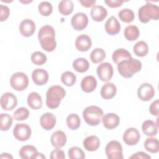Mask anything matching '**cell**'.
<instances>
[{
  "label": "cell",
  "instance_id": "obj_31",
  "mask_svg": "<svg viewBox=\"0 0 159 159\" xmlns=\"http://www.w3.org/2000/svg\"><path fill=\"white\" fill-rule=\"evenodd\" d=\"M73 2L70 0L61 1L58 4V11L64 16L70 15L73 12Z\"/></svg>",
  "mask_w": 159,
  "mask_h": 159
},
{
  "label": "cell",
  "instance_id": "obj_45",
  "mask_svg": "<svg viewBox=\"0 0 159 159\" xmlns=\"http://www.w3.org/2000/svg\"><path fill=\"white\" fill-rule=\"evenodd\" d=\"M158 106H159L158 99L155 100L150 104V107H149V111H150V112L151 113V114H152L153 116H158V113H159Z\"/></svg>",
  "mask_w": 159,
  "mask_h": 159
},
{
  "label": "cell",
  "instance_id": "obj_6",
  "mask_svg": "<svg viewBox=\"0 0 159 159\" xmlns=\"http://www.w3.org/2000/svg\"><path fill=\"white\" fill-rule=\"evenodd\" d=\"M10 84L15 90L22 91L29 85L28 77L22 72H16L11 76Z\"/></svg>",
  "mask_w": 159,
  "mask_h": 159
},
{
  "label": "cell",
  "instance_id": "obj_14",
  "mask_svg": "<svg viewBox=\"0 0 159 159\" xmlns=\"http://www.w3.org/2000/svg\"><path fill=\"white\" fill-rule=\"evenodd\" d=\"M19 32L20 34L25 37H29L32 36L35 31V24L33 20L29 19L23 20L19 25Z\"/></svg>",
  "mask_w": 159,
  "mask_h": 159
},
{
  "label": "cell",
  "instance_id": "obj_32",
  "mask_svg": "<svg viewBox=\"0 0 159 159\" xmlns=\"http://www.w3.org/2000/svg\"><path fill=\"white\" fill-rule=\"evenodd\" d=\"M133 50L135 55L137 57H143L147 55L148 52V47L145 42L139 41L134 45Z\"/></svg>",
  "mask_w": 159,
  "mask_h": 159
},
{
  "label": "cell",
  "instance_id": "obj_49",
  "mask_svg": "<svg viewBox=\"0 0 159 159\" xmlns=\"http://www.w3.org/2000/svg\"><path fill=\"white\" fill-rule=\"evenodd\" d=\"M0 158H11L12 159L13 157L9 153H1V156H0Z\"/></svg>",
  "mask_w": 159,
  "mask_h": 159
},
{
  "label": "cell",
  "instance_id": "obj_16",
  "mask_svg": "<svg viewBox=\"0 0 159 159\" xmlns=\"http://www.w3.org/2000/svg\"><path fill=\"white\" fill-rule=\"evenodd\" d=\"M103 125L109 130L117 127L120 122V118L115 113H108L104 115L102 119Z\"/></svg>",
  "mask_w": 159,
  "mask_h": 159
},
{
  "label": "cell",
  "instance_id": "obj_8",
  "mask_svg": "<svg viewBox=\"0 0 159 159\" xmlns=\"http://www.w3.org/2000/svg\"><path fill=\"white\" fill-rule=\"evenodd\" d=\"M31 134V129L26 124L18 123L14 127L13 135L17 140L26 141L30 139Z\"/></svg>",
  "mask_w": 159,
  "mask_h": 159
},
{
  "label": "cell",
  "instance_id": "obj_15",
  "mask_svg": "<svg viewBox=\"0 0 159 159\" xmlns=\"http://www.w3.org/2000/svg\"><path fill=\"white\" fill-rule=\"evenodd\" d=\"M32 79L35 84L38 86L43 85L48 80V72L43 69L37 68L32 71Z\"/></svg>",
  "mask_w": 159,
  "mask_h": 159
},
{
  "label": "cell",
  "instance_id": "obj_4",
  "mask_svg": "<svg viewBox=\"0 0 159 159\" xmlns=\"http://www.w3.org/2000/svg\"><path fill=\"white\" fill-rule=\"evenodd\" d=\"M139 19L142 23H147L151 19L158 20L159 19V7L150 2L140 7L138 11Z\"/></svg>",
  "mask_w": 159,
  "mask_h": 159
},
{
  "label": "cell",
  "instance_id": "obj_23",
  "mask_svg": "<svg viewBox=\"0 0 159 159\" xmlns=\"http://www.w3.org/2000/svg\"><path fill=\"white\" fill-rule=\"evenodd\" d=\"M83 144L87 151L94 152L99 147L100 140L96 135H90L84 139Z\"/></svg>",
  "mask_w": 159,
  "mask_h": 159
},
{
  "label": "cell",
  "instance_id": "obj_26",
  "mask_svg": "<svg viewBox=\"0 0 159 159\" xmlns=\"http://www.w3.org/2000/svg\"><path fill=\"white\" fill-rule=\"evenodd\" d=\"M142 132L147 136H154L158 132V125L152 120H146L142 123Z\"/></svg>",
  "mask_w": 159,
  "mask_h": 159
},
{
  "label": "cell",
  "instance_id": "obj_43",
  "mask_svg": "<svg viewBox=\"0 0 159 159\" xmlns=\"http://www.w3.org/2000/svg\"><path fill=\"white\" fill-rule=\"evenodd\" d=\"M0 12H1V17H0V21L2 22L8 18L10 13L9 9L7 6H4L1 4L0 5Z\"/></svg>",
  "mask_w": 159,
  "mask_h": 159
},
{
  "label": "cell",
  "instance_id": "obj_11",
  "mask_svg": "<svg viewBox=\"0 0 159 159\" xmlns=\"http://www.w3.org/2000/svg\"><path fill=\"white\" fill-rule=\"evenodd\" d=\"M17 104L16 96L12 93L7 92L1 97V106L5 111H11L15 108Z\"/></svg>",
  "mask_w": 159,
  "mask_h": 159
},
{
  "label": "cell",
  "instance_id": "obj_38",
  "mask_svg": "<svg viewBox=\"0 0 159 159\" xmlns=\"http://www.w3.org/2000/svg\"><path fill=\"white\" fill-rule=\"evenodd\" d=\"M118 16L119 19L124 22L130 23L132 22L135 18V15L132 10L130 9H123L119 12Z\"/></svg>",
  "mask_w": 159,
  "mask_h": 159
},
{
  "label": "cell",
  "instance_id": "obj_24",
  "mask_svg": "<svg viewBox=\"0 0 159 159\" xmlns=\"http://www.w3.org/2000/svg\"><path fill=\"white\" fill-rule=\"evenodd\" d=\"M107 15V10L102 6H94L91 10V18L96 22L102 21Z\"/></svg>",
  "mask_w": 159,
  "mask_h": 159
},
{
  "label": "cell",
  "instance_id": "obj_12",
  "mask_svg": "<svg viewBox=\"0 0 159 159\" xmlns=\"http://www.w3.org/2000/svg\"><path fill=\"white\" fill-rule=\"evenodd\" d=\"M71 24L75 30H82L87 27L88 24V18L86 14L78 12L72 17Z\"/></svg>",
  "mask_w": 159,
  "mask_h": 159
},
{
  "label": "cell",
  "instance_id": "obj_7",
  "mask_svg": "<svg viewBox=\"0 0 159 159\" xmlns=\"http://www.w3.org/2000/svg\"><path fill=\"white\" fill-rule=\"evenodd\" d=\"M105 153L108 159L124 158L122 145L117 140H111L107 143L105 148Z\"/></svg>",
  "mask_w": 159,
  "mask_h": 159
},
{
  "label": "cell",
  "instance_id": "obj_37",
  "mask_svg": "<svg viewBox=\"0 0 159 159\" xmlns=\"http://www.w3.org/2000/svg\"><path fill=\"white\" fill-rule=\"evenodd\" d=\"M12 117L7 114L2 113L0 115V129L2 131H6L10 129L12 124Z\"/></svg>",
  "mask_w": 159,
  "mask_h": 159
},
{
  "label": "cell",
  "instance_id": "obj_20",
  "mask_svg": "<svg viewBox=\"0 0 159 159\" xmlns=\"http://www.w3.org/2000/svg\"><path fill=\"white\" fill-rule=\"evenodd\" d=\"M105 30L111 35H114L119 33L120 24L116 17L111 16L107 19L105 23Z\"/></svg>",
  "mask_w": 159,
  "mask_h": 159
},
{
  "label": "cell",
  "instance_id": "obj_30",
  "mask_svg": "<svg viewBox=\"0 0 159 159\" xmlns=\"http://www.w3.org/2000/svg\"><path fill=\"white\" fill-rule=\"evenodd\" d=\"M73 68L78 73H84L89 68V63L84 58H78L73 62Z\"/></svg>",
  "mask_w": 159,
  "mask_h": 159
},
{
  "label": "cell",
  "instance_id": "obj_46",
  "mask_svg": "<svg viewBox=\"0 0 159 159\" xmlns=\"http://www.w3.org/2000/svg\"><path fill=\"white\" fill-rule=\"evenodd\" d=\"M105 3L111 8H116L120 7L124 2L122 0H106Z\"/></svg>",
  "mask_w": 159,
  "mask_h": 159
},
{
  "label": "cell",
  "instance_id": "obj_17",
  "mask_svg": "<svg viewBox=\"0 0 159 159\" xmlns=\"http://www.w3.org/2000/svg\"><path fill=\"white\" fill-rule=\"evenodd\" d=\"M50 142L53 147L60 149L66 143V134L62 130H57L52 135Z\"/></svg>",
  "mask_w": 159,
  "mask_h": 159
},
{
  "label": "cell",
  "instance_id": "obj_3",
  "mask_svg": "<svg viewBox=\"0 0 159 159\" xmlns=\"http://www.w3.org/2000/svg\"><path fill=\"white\" fill-rule=\"evenodd\" d=\"M66 91L63 87L59 85H54L49 88L46 93L47 106L52 109L57 108L65 96Z\"/></svg>",
  "mask_w": 159,
  "mask_h": 159
},
{
  "label": "cell",
  "instance_id": "obj_29",
  "mask_svg": "<svg viewBox=\"0 0 159 159\" xmlns=\"http://www.w3.org/2000/svg\"><path fill=\"white\" fill-rule=\"evenodd\" d=\"M124 36L129 41H134L137 40L140 35L139 28L134 25H129L124 29Z\"/></svg>",
  "mask_w": 159,
  "mask_h": 159
},
{
  "label": "cell",
  "instance_id": "obj_22",
  "mask_svg": "<svg viewBox=\"0 0 159 159\" xmlns=\"http://www.w3.org/2000/svg\"><path fill=\"white\" fill-rule=\"evenodd\" d=\"M117 92V88L114 84L112 83H106L104 84L100 91L101 97L104 99H110L113 98Z\"/></svg>",
  "mask_w": 159,
  "mask_h": 159
},
{
  "label": "cell",
  "instance_id": "obj_44",
  "mask_svg": "<svg viewBox=\"0 0 159 159\" xmlns=\"http://www.w3.org/2000/svg\"><path fill=\"white\" fill-rule=\"evenodd\" d=\"M65 158V155L64 152L58 148L53 150L50 153L51 159H64Z\"/></svg>",
  "mask_w": 159,
  "mask_h": 159
},
{
  "label": "cell",
  "instance_id": "obj_36",
  "mask_svg": "<svg viewBox=\"0 0 159 159\" xmlns=\"http://www.w3.org/2000/svg\"><path fill=\"white\" fill-rule=\"evenodd\" d=\"M76 81V75L71 71H65L61 75V81L67 86H72L75 84Z\"/></svg>",
  "mask_w": 159,
  "mask_h": 159
},
{
  "label": "cell",
  "instance_id": "obj_19",
  "mask_svg": "<svg viewBox=\"0 0 159 159\" xmlns=\"http://www.w3.org/2000/svg\"><path fill=\"white\" fill-rule=\"evenodd\" d=\"M40 123L43 129L50 130L55 126L56 117L52 113L46 112L40 117Z\"/></svg>",
  "mask_w": 159,
  "mask_h": 159
},
{
  "label": "cell",
  "instance_id": "obj_39",
  "mask_svg": "<svg viewBox=\"0 0 159 159\" xmlns=\"http://www.w3.org/2000/svg\"><path fill=\"white\" fill-rule=\"evenodd\" d=\"M32 62L36 65H42L47 61L46 55L41 52H34L30 57Z\"/></svg>",
  "mask_w": 159,
  "mask_h": 159
},
{
  "label": "cell",
  "instance_id": "obj_2",
  "mask_svg": "<svg viewBox=\"0 0 159 159\" xmlns=\"http://www.w3.org/2000/svg\"><path fill=\"white\" fill-rule=\"evenodd\" d=\"M117 68L122 77L129 78L141 70L142 63L139 60L132 58L119 62L117 65Z\"/></svg>",
  "mask_w": 159,
  "mask_h": 159
},
{
  "label": "cell",
  "instance_id": "obj_42",
  "mask_svg": "<svg viewBox=\"0 0 159 159\" xmlns=\"http://www.w3.org/2000/svg\"><path fill=\"white\" fill-rule=\"evenodd\" d=\"M29 116V110L24 107H21L18 108L16 111H15L13 114V117L15 120L17 121H21V120L27 119Z\"/></svg>",
  "mask_w": 159,
  "mask_h": 159
},
{
  "label": "cell",
  "instance_id": "obj_21",
  "mask_svg": "<svg viewBox=\"0 0 159 159\" xmlns=\"http://www.w3.org/2000/svg\"><path fill=\"white\" fill-rule=\"evenodd\" d=\"M97 86V81L93 76H86L83 78L81 82V88L83 91L89 93H91Z\"/></svg>",
  "mask_w": 159,
  "mask_h": 159
},
{
  "label": "cell",
  "instance_id": "obj_10",
  "mask_svg": "<svg viewBox=\"0 0 159 159\" xmlns=\"http://www.w3.org/2000/svg\"><path fill=\"white\" fill-rule=\"evenodd\" d=\"M155 89L152 84L148 83L142 84L137 90L138 98L143 101H148L155 96Z\"/></svg>",
  "mask_w": 159,
  "mask_h": 159
},
{
  "label": "cell",
  "instance_id": "obj_18",
  "mask_svg": "<svg viewBox=\"0 0 159 159\" xmlns=\"http://www.w3.org/2000/svg\"><path fill=\"white\" fill-rule=\"evenodd\" d=\"M91 40L86 34L79 35L75 40V47L80 52H86L91 47Z\"/></svg>",
  "mask_w": 159,
  "mask_h": 159
},
{
  "label": "cell",
  "instance_id": "obj_35",
  "mask_svg": "<svg viewBox=\"0 0 159 159\" xmlns=\"http://www.w3.org/2000/svg\"><path fill=\"white\" fill-rule=\"evenodd\" d=\"M106 58L105 51L100 48H94L90 54V59L94 63H99L102 61Z\"/></svg>",
  "mask_w": 159,
  "mask_h": 159
},
{
  "label": "cell",
  "instance_id": "obj_41",
  "mask_svg": "<svg viewBox=\"0 0 159 159\" xmlns=\"http://www.w3.org/2000/svg\"><path fill=\"white\" fill-rule=\"evenodd\" d=\"M68 157L71 159H84L85 154L81 148L78 147H72L68 150Z\"/></svg>",
  "mask_w": 159,
  "mask_h": 159
},
{
  "label": "cell",
  "instance_id": "obj_1",
  "mask_svg": "<svg viewBox=\"0 0 159 159\" xmlns=\"http://www.w3.org/2000/svg\"><path fill=\"white\" fill-rule=\"evenodd\" d=\"M38 39L41 47L46 52H52L57 47L55 32L53 27L50 25H45L40 29Z\"/></svg>",
  "mask_w": 159,
  "mask_h": 159
},
{
  "label": "cell",
  "instance_id": "obj_25",
  "mask_svg": "<svg viewBox=\"0 0 159 159\" xmlns=\"http://www.w3.org/2000/svg\"><path fill=\"white\" fill-rule=\"evenodd\" d=\"M27 104L32 109H39L42 107V98L39 93L32 92L27 97Z\"/></svg>",
  "mask_w": 159,
  "mask_h": 159
},
{
  "label": "cell",
  "instance_id": "obj_9",
  "mask_svg": "<svg viewBox=\"0 0 159 159\" xmlns=\"http://www.w3.org/2000/svg\"><path fill=\"white\" fill-rule=\"evenodd\" d=\"M96 73L99 80L106 82L109 81L113 76V67L109 63H102L98 66Z\"/></svg>",
  "mask_w": 159,
  "mask_h": 159
},
{
  "label": "cell",
  "instance_id": "obj_13",
  "mask_svg": "<svg viewBox=\"0 0 159 159\" xmlns=\"http://www.w3.org/2000/svg\"><path fill=\"white\" fill-rule=\"evenodd\" d=\"M140 139V134L139 130L134 127L127 129L123 135L124 142L130 146L136 145L139 142Z\"/></svg>",
  "mask_w": 159,
  "mask_h": 159
},
{
  "label": "cell",
  "instance_id": "obj_33",
  "mask_svg": "<svg viewBox=\"0 0 159 159\" xmlns=\"http://www.w3.org/2000/svg\"><path fill=\"white\" fill-rule=\"evenodd\" d=\"M145 150L150 153H156L159 150V142L157 139L153 137L147 138L144 142Z\"/></svg>",
  "mask_w": 159,
  "mask_h": 159
},
{
  "label": "cell",
  "instance_id": "obj_47",
  "mask_svg": "<svg viewBox=\"0 0 159 159\" xmlns=\"http://www.w3.org/2000/svg\"><path fill=\"white\" fill-rule=\"evenodd\" d=\"M133 159H151V157L143 152H138L129 157Z\"/></svg>",
  "mask_w": 159,
  "mask_h": 159
},
{
  "label": "cell",
  "instance_id": "obj_5",
  "mask_svg": "<svg viewBox=\"0 0 159 159\" xmlns=\"http://www.w3.org/2000/svg\"><path fill=\"white\" fill-rule=\"evenodd\" d=\"M103 116L102 109L96 106H89L83 111V117L87 124L91 126L99 125Z\"/></svg>",
  "mask_w": 159,
  "mask_h": 159
},
{
  "label": "cell",
  "instance_id": "obj_48",
  "mask_svg": "<svg viewBox=\"0 0 159 159\" xmlns=\"http://www.w3.org/2000/svg\"><path fill=\"white\" fill-rule=\"evenodd\" d=\"M80 4L85 7H90L93 6L95 3H96V1L95 0H87V1H80Z\"/></svg>",
  "mask_w": 159,
  "mask_h": 159
},
{
  "label": "cell",
  "instance_id": "obj_40",
  "mask_svg": "<svg viewBox=\"0 0 159 159\" xmlns=\"http://www.w3.org/2000/svg\"><path fill=\"white\" fill-rule=\"evenodd\" d=\"M38 9L41 15L43 16H48L52 12L53 7L50 2L48 1H43L39 4Z\"/></svg>",
  "mask_w": 159,
  "mask_h": 159
},
{
  "label": "cell",
  "instance_id": "obj_28",
  "mask_svg": "<svg viewBox=\"0 0 159 159\" xmlns=\"http://www.w3.org/2000/svg\"><path fill=\"white\" fill-rule=\"evenodd\" d=\"M132 58V57L130 53L124 48H119L116 50L112 55V58L114 63H116L117 65L121 61L130 59Z\"/></svg>",
  "mask_w": 159,
  "mask_h": 159
},
{
  "label": "cell",
  "instance_id": "obj_27",
  "mask_svg": "<svg viewBox=\"0 0 159 159\" xmlns=\"http://www.w3.org/2000/svg\"><path fill=\"white\" fill-rule=\"evenodd\" d=\"M37 153L36 147L30 145H24L19 150V156L22 159H34Z\"/></svg>",
  "mask_w": 159,
  "mask_h": 159
},
{
  "label": "cell",
  "instance_id": "obj_34",
  "mask_svg": "<svg viewBox=\"0 0 159 159\" xmlns=\"http://www.w3.org/2000/svg\"><path fill=\"white\" fill-rule=\"evenodd\" d=\"M66 125L68 127L73 130H76L80 126L81 120L80 118L76 114H71L66 117Z\"/></svg>",
  "mask_w": 159,
  "mask_h": 159
}]
</instances>
